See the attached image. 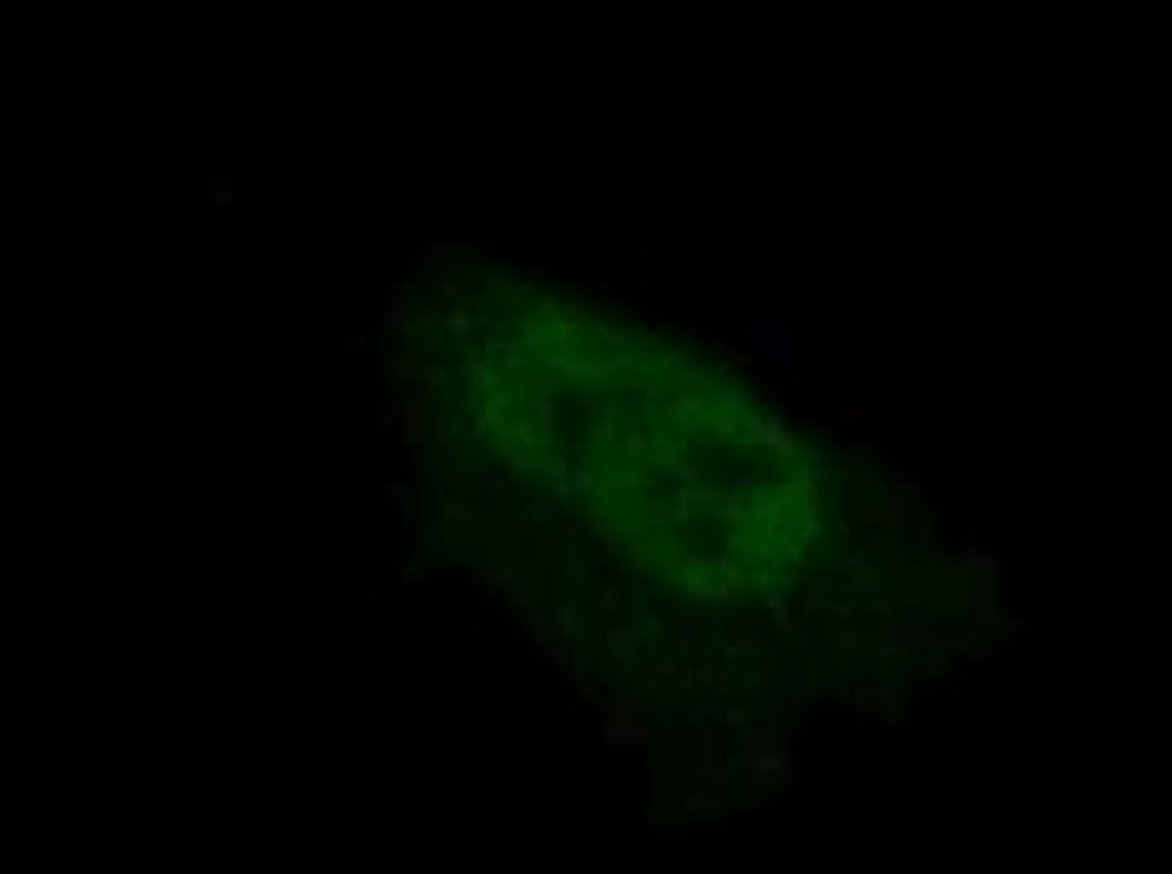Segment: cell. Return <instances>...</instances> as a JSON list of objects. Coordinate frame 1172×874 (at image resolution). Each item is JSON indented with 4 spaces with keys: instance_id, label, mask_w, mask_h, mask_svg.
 Here are the masks:
<instances>
[{
    "instance_id": "obj_35",
    "label": "cell",
    "mask_w": 1172,
    "mask_h": 874,
    "mask_svg": "<svg viewBox=\"0 0 1172 874\" xmlns=\"http://www.w3.org/2000/svg\"><path fill=\"white\" fill-rule=\"evenodd\" d=\"M607 283H627L632 293H647V278L642 274H607Z\"/></svg>"
},
{
    "instance_id": "obj_29",
    "label": "cell",
    "mask_w": 1172,
    "mask_h": 874,
    "mask_svg": "<svg viewBox=\"0 0 1172 874\" xmlns=\"http://www.w3.org/2000/svg\"><path fill=\"white\" fill-rule=\"evenodd\" d=\"M683 723H688L692 733H698V729H713V723H718V702H708V698H703V702H692L688 713H683Z\"/></svg>"
},
{
    "instance_id": "obj_34",
    "label": "cell",
    "mask_w": 1172,
    "mask_h": 874,
    "mask_svg": "<svg viewBox=\"0 0 1172 874\" xmlns=\"http://www.w3.org/2000/svg\"><path fill=\"white\" fill-rule=\"evenodd\" d=\"M966 657H970V662H996V657H1001V642H970Z\"/></svg>"
},
{
    "instance_id": "obj_30",
    "label": "cell",
    "mask_w": 1172,
    "mask_h": 874,
    "mask_svg": "<svg viewBox=\"0 0 1172 874\" xmlns=\"http://www.w3.org/2000/svg\"><path fill=\"white\" fill-rule=\"evenodd\" d=\"M637 637H658V632H667V617L658 612V607H652V612H637Z\"/></svg>"
},
{
    "instance_id": "obj_22",
    "label": "cell",
    "mask_w": 1172,
    "mask_h": 874,
    "mask_svg": "<svg viewBox=\"0 0 1172 874\" xmlns=\"http://www.w3.org/2000/svg\"><path fill=\"white\" fill-rule=\"evenodd\" d=\"M970 637L976 642H985L991 637V632H996V637H1006V622H1011V612H1006V607H996V601H985V607H976V612H970Z\"/></svg>"
},
{
    "instance_id": "obj_21",
    "label": "cell",
    "mask_w": 1172,
    "mask_h": 874,
    "mask_svg": "<svg viewBox=\"0 0 1172 874\" xmlns=\"http://www.w3.org/2000/svg\"><path fill=\"white\" fill-rule=\"evenodd\" d=\"M440 329H445V324H440V314H430V308L410 314V324H405V334L420 339V350H430V359H435V350H445V334H440Z\"/></svg>"
},
{
    "instance_id": "obj_31",
    "label": "cell",
    "mask_w": 1172,
    "mask_h": 874,
    "mask_svg": "<svg viewBox=\"0 0 1172 874\" xmlns=\"http://www.w3.org/2000/svg\"><path fill=\"white\" fill-rule=\"evenodd\" d=\"M526 626H531V637H536V647L557 642V632H551V617H546V612H526Z\"/></svg>"
},
{
    "instance_id": "obj_13",
    "label": "cell",
    "mask_w": 1172,
    "mask_h": 874,
    "mask_svg": "<svg viewBox=\"0 0 1172 874\" xmlns=\"http://www.w3.org/2000/svg\"><path fill=\"white\" fill-rule=\"evenodd\" d=\"M652 748V733L642 723H627V718H607V753L612 758H647Z\"/></svg>"
},
{
    "instance_id": "obj_36",
    "label": "cell",
    "mask_w": 1172,
    "mask_h": 874,
    "mask_svg": "<svg viewBox=\"0 0 1172 874\" xmlns=\"http://www.w3.org/2000/svg\"><path fill=\"white\" fill-rule=\"evenodd\" d=\"M395 420H399V405H390V409H380V415H374V430H395Z\"/></svg>"
},
{
    "instance_id": "obj_10",
    "label": "cell",
    "mask_w": 1172,
    "mask_h": 874,
    "mask_svg": "<svg viewBox=\"0 0 1172 874\" xmlns=\"http://www.w3.org/2000/svg\"><path fill=\"white\" fill-rule=\"evenodd\" d=\"M399 420H405V445L420 451V445L435 435V425L445 420V415H440V400H425V394H420V400H405V405H399Z\"/></svg>"
},
{
    "instance_id": "obj_12",
    "label": "cell",
    "mask_w": 1172,
    "mask_h": 874,
    "mask_svg": "<svg viewBox=\"0 0 1172 874\" xmlns=\"http://www.w3.org/2000/svg\"><path fill=\"white\" fill-rule=\"evenodd\" d=\"M536 293H542L536 278H506L500 274L496 283H491V308H496V314H521V308L536 304Z\"/></svg>"
},
{
    "instance_id": "obj_32",
    "label": "cell",
    "mask_w": 1172,
    "mask_h": 874,
    "mask_svg": "<svg viewBox=\"0 0 1172 874\" xmlns=\"http://www.w3.org/2000/svg\"><path fill=\"white\" fill-rule=\"evenodd\" d=\"M415 365H420L415 354H395V359H390V375H395V384H415Z\"/></svg>"
},
{
    "instance_id": "obj_3",
    "label": "cell",
    "mask_w": 1172,
    "mask_h": 874,
    "mask_svg": "<svg viewBox=\"0 0 1172 874\" xmlns=\"http://www.w3.org/2000/svg\"><path fill=\"white\" fill-rule=\"evenodd\" d=\"M405 637H410V647H450V653H485L491 647V632H485V622H475V617H450V622H425V617H410L405 622Z\"/></svg>"
},
{
    "instance_id": "obj_25",
    "label": "cell",
    "mask_w": 1172,
    "mask_h": 874,
    "mask_svg": "<svg viewBox=\"0 0 1172 874\" xmlns=\"http://www.w3.org/2000/svg\"><path fill=\"white\" fill-rule=\"evenodd\" d=\"M759 647H763L759 626L748 622V617H732V642H728V647H723V668H728V662H732V657H738V653H759Z\"/></svg>"
},
{
    "instance_id": "obj_20",
    "label": "cell",
    "mask_w": 1172,
    "mask_h": 874,
    "mask_svg": "<svg viewBox=\"0 0 1172 874\" xmlns=\"http://www.w3.org/2000/svg\"><path fill=\"white\" fill-rule=\"evenodd\" d=\"M415 384H425V400H445L455 390V375L440 359H425L420 354V365H415Z\"/></svg>"
},
{
    "instance_id": "obj_15",
    "label": "cell",
    "mask_w": 1172,
    "mask_h": 874,
    "mask_svg": "<svg viewBox=\"0 0 1172 874\" xmlns=\"http://www.w3.org/2000/svg\"><path fill=\"white\" fill-rule=\"evenodd\" d=\"M475 466H481V491H485V501H491V506L500 510L506 501L515 496V485H521V481H515L511 470L500 466V460H496L491 451H481V460H475Z\"/></svg>"
},
{
    "instance_id": "obj_28",
    "label": "cell",
    "mask_w": 1172,
    "mask_h": 874,
    "mask_svg": "<svg viewBox=\"0 0 1172 874\" xmlns=\"http://www.w3.org/2000/svg\"><path fill=\"white\" fill-rule=\"evenodd\" d=\"M844 582L854 586V592H869V597H875L879 586H884V577H879V567L875 561H865V567H854V571H844Z\"/></svg>"
},
{
    "instance_id": "obj_24",
    "label": "cell",
    "mask_w": 1172,
    "mask_h": 874,
    "mask_svg": "<svg viewBox=\"0 0 1172 874\" xmlns=\"http://www.w3.org/2000/svg\"><path fill=\"white\" fill-rule=\"evenodd\" d=\"M591 601H597V626H612L616 612H622V586L616 582H586Z\"/></svg>"
},
{
    "instance_id": "obj_19",
    "label": "cell",
    "mask_w": 1172,
    "mask_h": 874,
    "mask_svg": "<svg viewBox=\"0 0 1172 874\" xmlns=\"http://www.w3.org/2000/svg\"><path fill=\"white\" fill-rule=\"evenodd\" d=\"M894 612H909V607H925V567H900L894 577Z\"/></svg>"
},
{
    "instance_id": "obj_9",
    "label": "cell",
    "mask_w": 1172,
    "mask_h": 874,
    "mask_svg": "<svg viewBox=\"0 0 1172 874\" xmlns=\"http://www.w3.org/2000/svg\"><path fill=\"white\" fill-rule=\"evenodd\" d=\"M667 632H673L677 657L713 653V626H708V617H703V612H677V617H667Z\"/></svg>"
},
{
    "instance_id": "obj_14",
    "label": "cell",
    "mask_w": 1172,
    "mask_h": 874,
    "mask_svg": "<svg viewBox=\"0 0 1172 874\" xmlns=\"http://www.w3.org/2000/svg\"><path fill=\"white\" fill-rule=\"evenodd\" d=\"M536 567H551L557 577H586V567L572 561V536L566 531H546L542 546H536Z\"/></svg>"
},
{
    "instance_id": "obj_5",
    "label": "cell",
    "mask_w": 1172,
    "mask_h": 874,
    "mask_svg": "<svg viewBox=\"0 0 1172 874\" xmlns=\"http://www.w3.org/2000/svg\"><path fill=\"white\" fill-rule=\"evenodd\" d=\"M743 339L753 344L748 354L763 359L774 375L793 369V339H799V324H743Z\"/></svg>"
},
{
    "instance_id": "obj_18",
    "label": "cell",
    "mask_w": 1172,
    "mask_h": 874,
    "mask_svg": "<svg viewBox=\"0 0 1172 874\" xmlns=\"http://www.w3.org/2000/svg\"><path fill=\"white\" fill-rule=\"evenodd\" d=\"M470 304H475V293H460V299H455V308L445 314V319H440V324H445V334H450L445 344H455V350L475 344V308H470Z\"/></svg>"
},
{
    "instance_id": "obj_23",
    "label": "cell",
    "mask_w": 1172,
    "mask_h": 874,
    "mask_svg": "<svg viewBox=\"0 0 1172 874\" xmlns=\"http://www.w3.org/2000/svg\"><path fill=\"white\" fill-rule=\"evenodd\" d=\"M759 597H763V607H768V617H774L778 637H793V632H799V617L789 612V597H784V592H774V586H759Z\"/></svg>"
},
{
    "instance_id": "obj_6",
    "label": "cell",
    "mask_w": 1172,
    "mask_h": 874,
    "mask_svg": "<svg viewBox=\"0 0 1172 874\" xmlns=\"http://www.w3.org/2000/svg\"><path fill=\"white\" fill-rule=\"evenodd\" d=\"M470 582L481 586V592H506L511 597L515 586L536 582V556L521 552V556H485L481 567L470 571Z\"/></svg>"
},
{
    "instance_id": "obj_27",
    "label": "cell",
    "mask_w": 1172,
    "mask_h": 874,
    "mask_svg": "<svg viewBox=\"0 0 1172 874\" xmlns=\"http://www.w3.org/2000/svg\"><path fill=\"white\" fill-rule=\"evenodd\" d=\"M536 662H546V672H551V677H566V668H572V647L546 642V647H536Z\"/></svg>"
},
{
    "instance_id": "obj_1",
    "label": "cell",
    "mask_w": 1172,
    "mask_h": 874,
    "mask_svg": "<svg viewBox=\"0 0 1172 874\" xmlns=\"http://www.w3.org/2000/svg\"><path fill=\"white\" fill-rule=\"evenodd\" d=\"M435 491V485H430ZM425 536L435 552H466V546H485V516L470 501L440 496L435 491V521L425 525Z\"/></svg>"
},
{
    "instance_id": "obj_8",
    "label": "cell",
    "mask_w": 1172,
    "mask_h": 874,
    "mask_svg": "<svg viewBox=\"0 0 1172 874\" xmlns=\"http://www.w3.org/2000/svg\"><path fill=\"white\" fill-rule=\"evenodd\" d=\"M515 409V390H496V394H485V400H470V409H466V420H470V435L475 440H491L506 425V415Z\"/></svg>"
},
{
    "instance_id": "obj_11",
    "label": "cell",
    "mask_w": 1172,
    "mask_h": 874,
    "mask_svg": "<svg viewBox=\"0 0 1172 874\" xmlns=\"http://www.w3.org/2000/svg\"><path fill=\"white\" fill-rule=\"evenodd\" d=\"M824 647H835V668H854V653H869V626H844V622H824L819 626Z\"/></svg>"
},
{
    "instance_id": "obj_33",
    "label": "cell",
    "mask_w": 1172,
    "mask_h": 874,
    "mask_svg": "<svg viewBox=\"0 0 1172 874\" xmlns=\"http://www.w3.org/2000/svg\"><path fill=\"white\" fill-rule=\"evenodd\" d=\"M384 501L399 510V516H410V506H415V491L410 485H384Z\"/></svg>"
},
{
    "instance_id": "obj_26",
    "label": "cell",
    "mask_w": 1172,
    "mask_h": 874,
    "mask_svg": "<svg viewBox=\"0 0 1172 874\" xmlns=\"http://www.w3.org/2000/svg\"><path fill=\"white\" fill-rule=\"evenodd\" d=\"M405 299H410V283H390V299H384V329L390 334H405V324H410Z\"/></svg>"
},
{
    "instance_id": "obj_16",
    "label": "cell",
    "mask_w": 1172,
    "mask_h": 874,
    "mask_svg": "<svg viewBox=\"0 0 1172 874\" xmlns=\"http://www.w3.org/2000/svg\"><path fill=\"white\" fill-rule=\"evenodd\" d=\"M455 354H460V365H466V379H470V394H475V400H485V394L500 390V375H496V365L481 354V344H466V350H455Z\"/></svg>"
},
{
    "instance_id": "obj_17",
    "label": "cell",
    "mask_w": 1172,
    "mask_h": 874,
    "mask_svg": "<svg viewBox=\"0 0 1172 874\" xmlns=\"http://www.w3.org/2000/svg\"><path fill=\"white\" fill-rule=\"evenodd\" d=\"M546 601H551V612H546V617H551V632H557V637H582V632H586V617L576 612V601L566 597V586L557 582L551 592H546Z\"/></svg>"
},
{
    "instance_id": "obj_4",
    "label": "cell",
    "mask_w": 1172,
    "mask_h": 874,
    "mask_svg": "<svg viewBox=\"0 0 1172 874\" xmlns=\"http://www.w3.org/2000/svg\"><path fill=\"white\" fill-rule=\"evenodd\" d=\"M576 525L597 536V546H601V556H607V561H622L632 541H637V536L647 531V525H642V510H622V506H586V510H582V521H576Z\"/></svg>"
},
{
    "instance_id": "obj_2",
    "label": "cell",
    "mask_w": 1172,
    "mask_h": 874,
    "mask_svg": "<svg viewBox=\"0 0 1172 874\" xmlns=\"http://www.w3.org/2000/svg\"><path fill=\"white\" fill-rule=\"evenodd\" d=\"M738 451H748V445H759V451H768V455H778L784 466H799V455H804V440H799V430H793L778 409H768V415H759V409L748 405L743 415H738V440H732Z\"/></svg>"
},
{
    "instance_id": "obj_7",
    "label": "cell",
    "mask_w": 1172,
    "mask_h": 874,
    "mask_svg": "<svg viewBox=\"0 0 1172 874\" xmlns=\"http://www.w3.org/2000/svg\"><path fill=\"white\" fill-rule=\"evenodd\" d=\"M824 668L814 657H789V662H778V693H789V698H819L824 693Z\"/></svg>"
}]
</instances>
